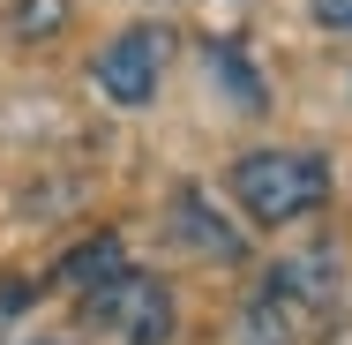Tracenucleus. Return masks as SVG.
I'll use <instances>...</instances> for the list:
<instances>
[{"instance_id":"1","label":"nucleus","mask_w":352,"mask_h":345,"mask_svg":"<svg viewBox=\"0 0 352 345\" xmlns=\"http://www.w3.org/2000/svg\"><path fill=\"white\" fill-rule=\"evenodd\" d=\"M338 293V255L330 248H315V255H292L270 271V285L248 300V315H240V345H300L307 338V323H315V308Z\"/></svg>"},{"instance_id":"2","label":"nucleus","mask_w":352,"mask_h":345,"mask_svg":"<svg viewBox=\"0 0 352 345\" xmlns=\"http://www.w3.org/2000/svg\"><path fill=\"white\" fill-rule=\"evenodd\" d=\"M232 196L248 203V218L285 225V218H307L330 196V165L315 150H248L232 165Z\"/></svg>"},{"instance_id":"3","label":"nucleus","mask_w":352,"mask_h":345,"mask_svg":"<svg viewBox=\"0 0 352 345\" xmlns=\"http://www.w3.org/2000/svg\"><path fill=\"white\" fill-rule=\"evenodd\" d=\"M98 323H113L128 345H165L173 338V293L142 271H120L113 285H98Z\"/></svg>"},{"instance_id":"4","label":"nucleus","mask_w":352,"mask_h":345,"mask_svg":"<svg viewBox=\"0 0 352 345\" xmlns=\"http://www.w3.org/2000/svg\"><path fill=\"white\" fill-rule=\"evenodd\" d=\"M157 68H165V30H120V38L98 53V90H105L113 105H150Z\"/></svg>"},{"instance_id":"5","label":"nucleus","mask_w":352,"mask_h":345,"mask_svg":"<svg viewBox=\"0 0 352 345\" xmlns=\"http://www.w3.org/2000/svg\"><path fill=\"white\" fill-rule=\"evenodd\" d=\"M173 233H180L188 248H203V255H225V263L240 255V233L217 225L210 210H203V196H180V203H173Z\"/></svg>"},{"instance_id":"6","label":"nucleus","mask_w":352,"mask_h":345,"mask_svg":"<svg viewBox=\"0 0 352 345\" xmlns=\"http://www.w3.org/2000/svg\"><path fill=\"white\" fill-rule=\"evenodd\" d=\"M120 271H128V263H120V240H113V233H98V240H82L68 263H60V285H75V293H98V285H113Z\"/></svg>"},{"instance_id":"7","label":"nucleus","mask_w":352,"mask_h":345,"mask_svg":"<svg viewBox=\"0 0 352 345\" xmlns=\"http://www.w3.org/2000/svg\"><path fill=\"white\" fill-rule=\"evenodd\" d=\"M60 23H68V0H15V15H8V38L38 45V38H53Z\"/></svg>"},{"instance_id":"8","label":"nucleus","mask_w":352,"mask_h":345,"mask_svg":"<svg viewBox=\"0 0 352 345\" xmlns=\"http://www.w3.org/2000/svg\"><path fill=\"white\" fill-rule=\"evenodd\" d=\"M210 68L225 75V83H232V105H248V113L263 105V83H255V68H248V61H240L232 45H217V53H210Z\"/></svg>"},{"instance_id":"9","label":"nucleus","mask_w":352,"mask_h":345,"mask_svg":"<svg viewBox=\"0 0 352 345\" xmlns=\"http://www.w3.org/2000/svg\"><path fill=\"white\" fill-rule=\"evenodd\" d=\"M315 8V23H330V30H352V0H307Z\"/></svg>"}]
</instances>
